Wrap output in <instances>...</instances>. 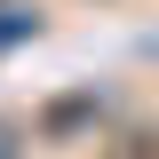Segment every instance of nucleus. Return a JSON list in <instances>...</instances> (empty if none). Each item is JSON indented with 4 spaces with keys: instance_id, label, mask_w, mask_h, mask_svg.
I'll return each mask as SVG.
<instances>
[{
    "instance_id": "f257e3e1",
    "label": "nucleus",
    "mask_w": 159,
    "mask_h": 159,
    "mask_svg": "<svg viewBox=\"0 0 159 159\" xmlns=\"http://www.w3.org/2000/svg\"><path fill=\"white\" fill-rule=\"evenodd\" d=\"M103 159H159V135H151V127H127V135H119Z\"/></svg>"
},
{
    "instance_id": "f03ea898",
    "label": "nucleus",
    "mask_w": 159,
    "mask_h": 159,
    "mask_svg": "<svg viewBox=\"0 0 159 159\" xmlns=\"http://www.w3.org/2000/svg\"><path fill=\"white\" fill-rule=\"evenodd\" d=\"M0 159H16V127H0Z\"/></svg>"
}]
</instances>
